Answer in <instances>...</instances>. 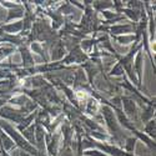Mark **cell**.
<instances>
[{
  "label": "cell",
  "instance_id": "obj_1",
  "mask_svg": "<svg viewBox=\"0 0 156 156\" xmlns=\"http://www.w3.org/2000/svg\"><path fill=\"white\" fill-rule=\"evenodd\" d=\"M76 96L79 98V99H86L87 95H86L84 91H77V93H76Z\"/></svg>",
  "mask_w": 156,
  "mask_h": 156
}]
</instances>
